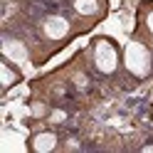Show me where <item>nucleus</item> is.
I'll use <instances>...</instances> for the list:
<instances>
[{"label":"nucleus","instance_id":"1","mask_svg":"<svg viewBox=\"0 0 153 153\" xmlns=\"http://www.w3.org/2000/svg\"><path fill=\"white\" fill-rule=\"evenodd\" d=\"M123 59H126V69L131 74H136V76H146L151 72V54L141 42H131L126 47Z\"/></svg>","mask_w":153,"mask_h":153},{"label":"nucleus","instance_id":"2","mask_svg":"<svg viewBox=\"0 0 153 153\" xmlns=\"http://www.w3.org/2000/svg\"><path fill=\"white\" fill-rule=\"evenodd\" d=\"M94 62H97V69L104 74H111L119 64V54L114 50V45L106 40H99L97 47H94Z\"/></svg>","mask_w":153,"mask_h":153},{"label":"nucleus","instance_id":"3","mask_svg":"<svg viewBox=\"0 0 153 153\" xmlns=\"http://www.w3.org/2000/svg\"><path fill=\"white\" fill-rule=\"evenodd\" d=\"M42 30H45V35L50 37V40H62V37L69 32V22H67L62 15H50L45 20Z\"/></svg>","mask_w":153,"mask_h":153},{"label":"nucleus","instance_id":"4","mask_svg":"<svg viewBox=\"0 0 153 153\" xmlns=\"http://www.w3.org/2000/svg\"><path fill=\"white\" fill-rule=\"evenodd\" d=\"M3 54L10 62H15V64L27 62V47L20 40H13V37H5V40H3Z\"/></svg>","mask_w":153,"mask_h":153},{"label":"nucleus","instance_id":"5","mask_svg":"<svg viewBox=\"0 0 153 153\" xmlns=\"http://www.w3.org/2000/svg\"><path fill=\"white\" fill-rule=\"evenodd\" d=\"M57 146V136L50 131H45V133H37V136L32 138V148L37 153H47V151H52Z\"/></svg>","mask_w":153,"mask_h":153},{"label":"nucleus","instance_id":"6","mask_svg":"<svg viewBox=\"0 0 153 153\" xmlns=\"http://www.w3.org/2000/svg\"><path fill=\"white\" fill-rule=\"evenodd\" d=\"M97 0H74V10L79 15H94L97 13Z\"/></svg>","mask_w":153,"mask_h":153},{"label":"nucleus","instance_id":"7","mask_svg":"<svg viewBox=\"0 0 153 153\" xmlns=\"http://www.w3.org/2000/svg\"><path fill=\"white\" fill-rule=\"evenodd\" d=\"M0 76H3V87H5V89L15 82V72H13L7 64H0Z\"/></svg>","mask_w":153,"mask_h":153},{"label":"nucleus","instance_id":"8","mask_svg":"<svg viewBox=\"0 0 153 153\" xmlns=\"http://www.w3.org/2000/svg\"><path fill=\"white\" fill-rule=\"evenodd\" d=\"M42 114H45V106H42V104H40V106H35V116H42Z\"/></svg>","mask_w":153,"mask_h":153},{"label":"nucleus","instance_id":"9","mask_svg":"<svg viewBox=\"0 0 153 153\" xmlns=\"http://www.w3.org/2000/svg\"><path fill=\"white\" fill-rule=\"evenodd\" d=\"M64 119V114L62 111H54V116H52V121H62Z\"/></svg>","mask_w":153,"mask_h":153},{"label":"nucleus","instance_id":"10","mask_svg":"<svg viewBox=\"0 0 153 153\" xmlns=\"http://www.w3.org/2000/svg\"><path fill=\"white\" fill-rule=\"evenodd\" d=\"M146 22H148V30H151V32H153V13H151V15H148V20H146Z\"/></svg>","mask_w":153,"mask_h":153}]
</instances>
